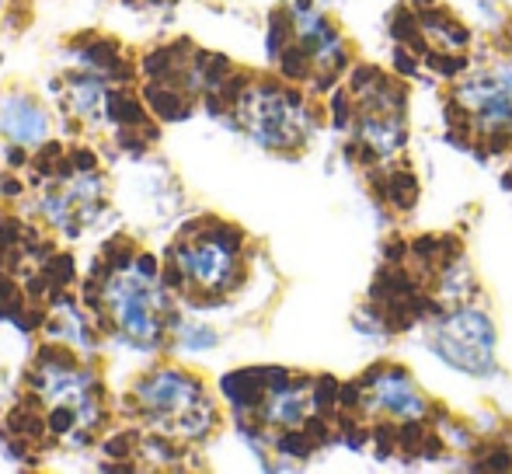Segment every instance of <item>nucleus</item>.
Instances as JSON below:
<instances>
[{
	"label": "nucleus",
	"instance_id": "nucleus-1",
	"mask_svg": "<svg viewBox=\"0 0 512 474\" xmlns=\"http://www.w3.org/2000/svg\"><path fill=\"white\" fill-rule=\"evenodd\" d=\"M140 401L150 412V419L157 426H164V433H182V436H199L206 433L209 419V401L203 387L196 380H185L175 370H161L150 380L140 384Z\"/></svg>",
	"mask_w": 512,
	"mask_h": 474
},
{
	"label": "nucleus",
	"instance_id": "nucleus-2",
	"mask_svg": "<svg viewBox=\"0 0 512 474\" xmlns=\"http://www.w3.org/2000/svg\"><path fill=\"white\" fill-rule=\"evenodd\" d=\"M108 307H112L115 321L126 332V339H133L140 349H154L161 339V318H157V293L140 272L122 269L108 279L105 286Z\"/></svg>",
	"mask_w": 512,
	"mask_h": 474
},
{
	"label": "nucleus",
	"instance_id": "nucleus-3",
	"mask_svg": "<svg viewBox=\"0 0 512 474\" xmlns=\"http://www.w3.org/2000/svg\"><path fill=\"white\" fill-rule=\"evenodd\" d=\"M432 349L450 366L481 377V373L492 370V325L478 311L450 314L432 332Z\"/></svg>",
	"mask_w": 512,
	"mask_h": 474
},
{
	"label": "nucleus",
	"instance_id": "nucleus-4",
	"mask_svg": "<svg viewBox=\"0 0 512 474\" xmlns=\"http://www.w3.org/2000/svg\"><path fill=\"white\" fill-rule=\"evenodd\" d=\"M248 126L262 143L283 147V143H290L293 136H297L300 116L286 98L276 95V91H262V95H255L248 105Z\"/></svg>",
	"mask_w": 512,
	"mask_h": 474
},
{
	"label": "nucleus",
	"instance_id": "nucleus-5",
	"mask_svg": "<svg viewBox=\"0 0 512 474\" xmlns=\"http://www.w3.org/2000/svg\"><path fill=\"white\" fill-rule=\"evenodd\" d=\"M182 269L203 290H220L234 272V251L220 237H203V241H192L182 251Z\"/></svg>",
	"mask_w": 512,
	"mask_h": 474
},
{
	"label": "nucleus",
	"instance_id": "nucleus-6",
	"mask_svg": "<svg viewBox=\"0 0 512 474\" xmlns=\"http://www.w3.org/2000/svg\"><path fill=\"white\" fill-rule=\"evenodd\" d=\"M464 105L488 126H509L512 122V74H485L460 91Z\"/></svg>",
	"mask_w": 512,
	"mask_h": 474
},
{
	"label": "nucleus",
	"instance_id": "nucleus-7",
	"mask_svg": "<svg viewBox=\"0 0 512 474\" xmlns=\"http://www.w3.org/2000/svg\"><path fill=\"white\" fill-rule=\"evenodd\" d=\"M46 398L49 405L70 408L74 415H88L91 412V398H88V377L81 370H70V366H49L46 377Z\"/></svg>",
	"mask_w": 512,
	"mask_h": 474
},
{
	"label": "nucleus",
	"instance_id": "nucleus-8",
	"mask_svg": "<svg viewBox=\"0 0 512 474\" xmlns=\"http://www.w3.org/2000/svg\"><path fill=\"white\" fill-rule=\"evenodd\" d=\"M0 126L7 136H14L18 143H39L49 133V119L42 116V109H35L25 98H11L0 112Z\"/></svg>",
	"mask_w": 512,
	"mask_h": 474
},
{
	"label": "nucleus",
	"instance_id": "nucleus-9",
	"mask_svg": "<svg viewBox=\"0 0 512 474\" xmlns=\"http://www.w3.org/2000/svg\"><path fill=\"white\" fill-rule=\"evenodd\" d=\"M377 401L391 408L394 415H422V398L401 373H387V377L377 380Z\"/></svg>",
	"mask_w": 512,
	"mask_h": 474
},
{
	"label": "nucleus",
	"instance_id": "nucleus-10",
	"mask_svg": "<svg viewBox=\"0 0 512 474\" xmlns=\"http://www.w3.org/2000/svg\"><path fill=\"white\" fill-rule=\"evenodd\" d=\"M269 415L276 422H283V426H293V422H300V415H304V398H300V394H279L276 405L269 408Z\"/></svg>",
	"mask_w": 512,
	"mask_h": 474
}]
</instances>
